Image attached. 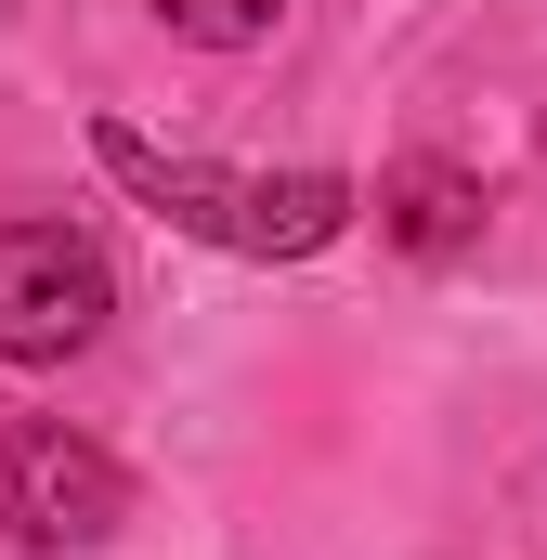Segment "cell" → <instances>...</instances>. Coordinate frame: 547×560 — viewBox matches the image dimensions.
Returning <instances> with one entry per match:
<instances>
[{"label":"cell","mask_w":547,"mask_h":560,"mask_svg":"<svg viewBox=\"0 0 547 560\" xmlns=\"http://www.w3.org/2000/svg\"><path fill=\"white\" fill-rule=\"evenodd\" d=\"M131 522V469L92 443V430H0V535L13 548H105Z\"/></svg>","instance_id":"3957f363"},{"label":"cell","mask_w":547,"mask_h":560,"mask_svg":"<svg viewBox=\"0 0 547 560\" xmlns=\"http://www.w3.org/2000/svg\"><path fill=\"white\" fill-rule=\"evenodd\" d=\"M118 313V275L66 222H0V365H66Z\"/></svg>","instance_id":"7a4b0ae2"},{"label":"cell","mask_w":547,"mask_h":560,"mask_svg":"<svg viewBox=\"0 0 547 560\" xmlns=\"http://www.w3.org/2000/svg\"><path fill=\"white\" fill-rule=\"evenodd\" d=\"M92 156L131 183L156 222H183V235H209V248H235V261H313L339 222H352V183L339 170H209V156H156L143 131H92Z\"/></svg>","instance_id":"6da1fadb"},{"label":"cell","mask_w":547,"mask_h":560,"mask_svg":"<svg viewBox=\"0 0 547 560\" xmlns=\"http://www.w3.org/2000/svg\"><path fill=\"white\" fill-rule=\"evenodd\" d=\"M379 209H392V235H405L417 261H456V248L482 235V183H469V170H443V156L392 170V183H379Z\"/></svg>","instance_id":"277c9868"},{"label":"cell","mask_w":547,"mask_h":560,"mask_svg":"<svg viewBox=\"0 0 547 560\" xmlns=\"http://www.w3.org/2000/svg\"><path fill=\"white\" fill-rule=\"evenodd\" d=\"M183 39H209V52H248V39H274V13L287 0H156Z\"/></svg>","instance_id":"5b68a950"}]
</instances>
